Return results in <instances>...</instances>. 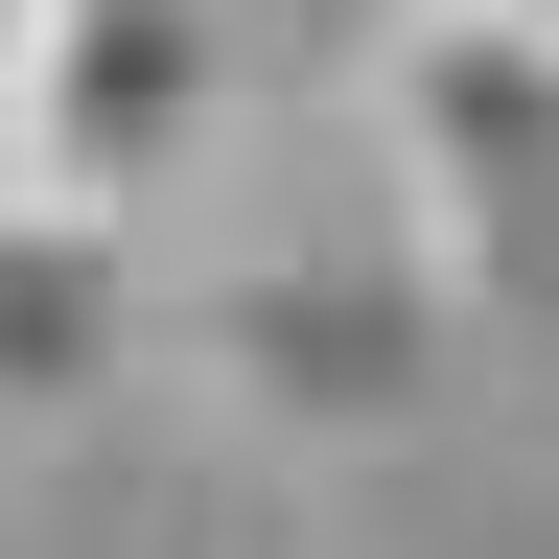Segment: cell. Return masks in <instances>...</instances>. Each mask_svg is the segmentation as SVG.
Here are the masks:
<instances>
[{
  "mask_svg": "<svg viewBox=\"0 0 559 559\" xmlns=\"http://www.w3.org/2000/svg\"><path fill=\"white\" fill-rule=\"evenodd\" d=\"M443 257H419V210L349 164V187H304V210H257V234H210V280H187V349H210V396L234 419H280V443H396L419 396H443Z\"/></svg>",
  "mask_w": 559,
  "mask_h": 559,
  "instance_id": "1",
  "label": "cell"
},
{
  "mask_svg": "<svg viewBox=\"0 0 559 559\" xmlns=\"http://www.w3.org/2000/svg\"><path fill=\"white\" fill-rule=\"evenodd\" d=\"M373 187L419 210L466 326H536L559 304V24L513 0H419L396 70H373Z\"/></svg>",
  "mask_w": 559,
  "mask_h": 559,
  "instance_id": "2",
  "label": "cell"
},
{
  "mask_svg": "<svg viewBox=\"0 0 559 559\" xmlns=\"http://www.w3.org/2000/svg\"><path fill=\"white\" fill-rule=\"evenodd\" d=\"M234 94H257V0H0V187L164 234L234 164Z\"/></svg>",
  "mask_w": 559,
  "mask_h": 559,
  "instance_id": "3",
  "label": "cell"
},
{
  "mask_svg": "<svg viewBox=\"0 0 559 559\" xmlns=\"http://www.w3.org/2000/svg\"><path fill=\"white\" fill-rule=\"evenodd\" d=\"M140 210H70V187H0V443H70V419L140 396Z\"/></svg>",
  "mask_w": 559,
  "mask_h": 559,
  "instance_id": "4",
  "label": "cell"
}]
</instances>
